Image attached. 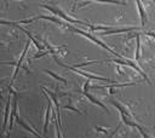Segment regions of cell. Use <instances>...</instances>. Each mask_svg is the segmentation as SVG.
Segmentation results:
<instances>
[{
  "mask_svg": "<svg viewBox=\"0 0 155 138\" xmlns=\"http://www.w3.org/2000/svg\"><path fill=\"white\" fill-rule=\"evenodd\" d=\"M73 31H75V33H78V34H80V35H82V36H85V38H87L88 40H91V41H93L94 44H97V45H99L102 48H104V50H107L108 52H110L115 58H124L121 54H119L117 52H115L113 48H110L107 44H104L102 40H99V39H97L96 36H93L92 34H90V33H87V31H84V30H81V29H79V28H75V27H71V25H68Z\"/></svg>",
  "mask_w": 155,
  "mask_h": 138,
  "instance_id": "obj_1",
  "label": "cell"
},
{
  "mask_svg": "<svg viewBox=\"0 0 155 138\" xmlns=\"http://www.w3.org/2000/svg\"><path fill=\"white\" fill-rule=\"evenodd\" d=\"M53 58H54V61L57 62V64H59V65H62V67H64V68H67V69H69V70H71V71H74V73H76V74H80L81 76H85L87 80H98V81H107V82H113V84L115 82V81L111 80V79H107V77H103V76H99V75H94V74H92V73H86V71L80 70V69H76V68H74V67H71V65L63 64L62 62L58 61V58H57L56 56H53Z\"/></svg>",
  "mask_w": 155,
  "mask_h": 138,
  "instance_id": "obj_2",
  "label": "cell"
},
{
  "mask_svg": "<svg viewBox=\"0 0 155 138\" xmlns=\"http://www.w3.org/2000/svg\"><path fill=\"white\" fill-rule=\"evenodd\" d=\"M41 7H44V8H46V10H48V11H51L53 15H56V16H58V18L61 17L62 19H64L65 22H68V23H76V24H82V25H85V27H87V24L88 23H86V22H84V21H80V19H76V18H73V17H70V16H68V15H65L59 7H57V6H51V5H45V4H41L40 5Z\"/></svg>",
  "mask_w": 155,
  "mask_h": 138,
  "instance_id": "obj_3",
  "label": "cell"
},
{
  "mask_svg": "<svg viewBox=\"0 0 155 138\" xmlns=\"http://www.w3.org/2000/svg\"><path fill=\"white\" fill-rule=\"evenodd\" d=\"M107 61H110V62H115V63H117V64H121V65H127V67H130V68H132V69H134L136 71H138L144 79H145V81L148 82V84H150V80H149V77H148V75L142 70V68L137 64V62H134V61H131V59H128V58H114V59H105V62Z\"/></svg>",
  "mask_w": 155,
  "mask_h": 138,
  "instance_id": "obj_4",
  "label": "cell"
},
{
  "mask_svg": "<svg viewBox=\"0 0 155 138\" xmlns=\"http://www.w3.org/2000/svg\"><path fill=\"white\" fill-rule=\"evenodd\" d=\"M29 44H30V40H28L27 41V44H25V46H24V48H23V52H22V54H21V57H19V59L15 63V71H13V75H12V79H11V84L16 80V77H17V75H18V71H19V68H21V65H22V63H23V61H24V58H25V54H27V52H28V48H29ZM4 64H13L12 62H4Z\"/></svg>",
  "mask_w": 155,
  "mask_h": 138,
  "instance_id": "obj_5",
  "label": "cell"
},
{
  "mask_svg": "<svg viewBox=\"0 0 155 138\" xmlns=\"http://www.w3.org/2000/svg\"><path fill=\"white\" fill-rule=\"evenodd\" d=\"M11 103H12V96L10 94V96H8V99H7V102H6V105H5V110H4V120H2V125H1V133H4L5 131H7V127H8Z\"/></svg>",
  "mask_w": 155,
  "mask_h": 138,
  "instance_id": "obj_6",
  "label": "cell"
},
{
  "mask_svg": "<svg viewBox=\"0 0 155 138\" xmlns=\"http://www.w3.org/2000/svg\"><path fill=\"white\" fill-rule=\"evenodd\" d=\"M44 94H45V97H46V99H47V108H46L45 121H44V130H42V132H44V138H45V136H46V133H47V127H48V122H50L51 113H52V100L50 99V97H48L45 92H44Z\"/></svg>",
  "mask_w": 155,
  "mask_h": 138,
  "instance_id": "obj_7",
  "label": "cell"
},
{
  "mask_svg": "<svg viewBox=\"0 0 155 138\" xmlns=\"http://www.w3.org/2000/svg\"><path fill=\"white\" fill-rule=\"evenodd\" d=\"M137 82H124V84H111V85H94L92 86V88H109L111 90L110 93H114V88H120V87H127V86H134Z\"/></svg>",
  "mask_w": 155,
  "mask_h": 138,
  "instance_id": "obj_8",
  "label": "cell"
},
{
  "mask_svg": "<svg viewBox=\"0 0 155 138\" xmlns=\"http://www.w3.org/2000/svg\"><path fill=\"white\" fill-rule=\"evenodd\" d=\"M15 119H16V122H17V123H18L21 127H23L25 131L30 132V133H31V134H33L35 138H44V137H41V136H40V134H39V133H38V132H36V131H35V130H34V128H33L30 125H28V123H27V122H25L23 119H21V117H19V115H16V117H15Z\"/></svg>",
  "mask_w": 155,
  "mask_h": 138,
  "instance_id": "obj_9",
  "label": "cell"
},
{
  "mask_svg": "<svg viewBox=\"0 0 155 138\" xmlns=\"http://www.w3.org/2000/svg\"><path fill=\"white\" fill-rule=\"evenodd\" d=\"M81 93H82V94H84V96H85V97H86V98H87V99H88V100H90L91 103H93V104H96L97 107H99V108H102V109H103L104 111H107V113L109 114V111H108V109H107V107H105V105H104V104H103V103H102L101 100H98V99H97V98H96V97H94L93 94H91V93H90L88 91H86V92H85V91H81Z\"/></svg>",
  "mask_w": 155,
  "mask_h": 138,
  "instance_id": "obj_10",
  "label": "cell"
},
{
  "mask_svg": "<svg viewBox=\"0 0 155 138\" xmlns=\"http://www.w3.org/2000/svg\"><path fill=\"white\" fill-rule=\"evenodd\" d=\"M110 103L119 110V113H120V115H125V116H127V117H130V119H132V116H131V113H130V110L124 105V104H121L119 100H115V99H111L110 100Z\"/></svg>",
  "mask_w": 155,
  "mask_h": 138,
  "instance_id": "obj_11",
  "label": "cell"
},
{
  "mask_svg": "<svg viewBox=\"0 0 155 138\" xmlns=\"http://www.w3.org/2000/svg\"><path fill=\"white\" fill-rule=\"evenodd\" d=\"M17 27H18V25H17ZM18 28H19L22 31H24V33H25V35L28 36V39H29V40H30V41L36 46V48H38L39 51H41V52H42V51H45V46H44V44H40V42H39V41H38L33 35H31V33H30L29 30H27V29H24V28H21V27H18Z\"/></svg>",
  "mask_w": 155,
  "mask_h": 138,
  "instance_id": "obj_12",
  "label": "cell"
},
{
  "mask_svg": "<svg viewBox=\"0 0 155 138\" xmlns=\"http://www.w3.org/2000/svg\"><path fill=\"white\" fill-rule=\"evenodd\" d=\"M136 4H137V7H138V11H139L140 25H142V28H144V27H145V23H147V12H145V10H144L143 4H142V1H140V0H137V1H136Z\"/></svg>",
  "mask_w": 155,
  "mask_h": 138,
  "instance_id": "obj_13",
  "label": "cell"
},
{
  "mask_svg": "<svg viewBox=\"0 0 155 138\" xmlns=\"http://www.w3.org/2000/svg\"><path fill=\"white\" fill-rule=\"evenodd\" d=\"M136 38V53H134V59L138 61L140 57V34L137 33L134 35H132Z\"/></svg>",
  "mask_w": 155,
  "mask_h": 138,
  "instance_id": "obj_14",
  "label": "cell"
},
{
  "mask_svg": "<svg viewBox=\"0 0 155 138\" xmlns=\"http://www.w3.org/2000/svg\"><path fill=\"white\" fill-rule=\"evenodd\" d=\"M42 71H45L46 74H48V75H51L53 79H56V80H58V81H62L64 85H68V81L63 77V76H61V75H58V74H56V73H53L52 70H48V69H44Z\"/></svg>",
  "mask_w": 155,
  "mask_h": 138,
  "instance_id": "obj_15",
  "label": "cell"
},
{
  "mask_svg": "<svg viewBox=\"0 0 155 138\" xmlns=\"http://www.w3.org/2000/svg\"><path fill=\"white\" fill-rule=\"evenodd\" d=\"M134 128H137V130L139 131V133L142 134V137H143V138H151V137H150V136H149V134L145 132L144 127H143V126H140L139 123H137V122H136V126H134Z\"/></svg>",
  "mask_w": 155,
  "mask_h": 138,
  "instance_id": "obj_16",
  "label": "cell"
},
{
  "mask_svg": "<svg viewBox=\"0 0 155 138\" xmlns=\"http://www.w3.org/2000/svg\"><path fill=\"white\" fill-rule=\"evenodd\" d=\"M63 108H64V109H70V110H73L74 113L81 114V111H79V109H78V108H75V107H74V105H71V104H67V105H63Z\"/></svg>",
  "mask_w": 155,
  "mask_h": 138,
  "instance_id": "obj_17",
  "label": "cell"
},
{
  "mask_svg": "<svg viewBox=\"0 0 155 138\" xmlns=\"http://www.w3.org/2000/svg\"><path fill=\"white\" fill-rule=\"evenodd\" d=\"M56 137H57V138H63V137H62V132H61V127H59L57 120H56Z\"/></svg>",
  "mask_w": 155,
  "mask_h": 138,
  "instance_id": "obj_18",
  "label": "cell"
},
{
  "mask_svg": "<svg viewBox=\"0 0 155 138\" xmlns=\"http://www.w3.org/2000/svg\"><path fill=\"white\" fill-rule=\"evenodd\" d=\"M94 130L98 131V132H103V133H105V134H109V133H110L108 130H105V128H103V127H98V126H94Z\"/></svg>",
  "mask_w": 155,
  "mask_h": 138,
  "instance_id": "obj_19",
  "label": "cell"
},
{
  "mask_svg": "<svg viewBox=\"0 0 155 138\" xmlns=\"http://www.w3.org/2000/svg\"><path fill=\"white\" fill-rule=\"evenodd\" d=\"M120 126H121V123H119V125L116 126V128H115V130H114L113 132H110V133H109V137H108V138H113V137H114V136L116 134V132L119 131V128H120Z\"/></svg>",
  "mask_w": 155,
  "mask_h": 138,
  "instance_id": "obj_20",
  "label": "cell"
},
{
  "mask_svg": "<svg viewBox=\"0 0 155 138\" xmlns=\"http://www.w3.org/2000/svg\"><path fill=\"white\" fill-rule=\"evenodd\" d=\"M154 69H155V67H154Z\"/></svg>",
  "mask_w": 155,
  "mask_h": 138,
  "instance_id": "obj_21",
  "label": "cell"
}]
</instances>
